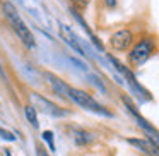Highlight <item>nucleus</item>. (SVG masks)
<instances>
[{
    "label": "nucleus",
    "mask_w": 159,
    "mask_h": 156,
    "mask_svg": "<svg viewBox=\"0 0 159 156\" xmlns=\"http://www.w3.org/2000/svg\"><path fill=\"white\" fill-rule=\"evenodd\" d=\"M29 96H31V100L34 101V103L39 105V110L45 111V113L48 115H55V117H60V115H65V110H62L60 106H57L55 103H52V101H48L46 98L39 96L38 93H29Z\"/></svg>",
    "instance_id": "7"
},
{
    "label": "nucleus",
    "mask_w": 159,
    "mask_h": 156,
    "mask_svg": "<svg viewBox=\"0 0 159 156\" xmlns=\"http://www.w3.org/2000/svg\"><path fill=\"white\" fill-rule=\"evenodd\" d=\"M74 139H75V142L79 146H86V144H89V142L94 139V135L91 134V132H87V130L77 129V130L74 132Z\"/></svg>",
    "instance_id": "10"
},
{
    "label": "nucleus",
    "mask_w": 159,
    "mask_h": 156,
    "mask_svg": "<svg viewBox=\"0 0 159 156\" xmlns=\"http://www.w3.org/2000/svg\"><path fill=\"white\" fill-rule=\"evenodd\" d=\"M69 100H72L75 105H79L80 108H86L89 111H94V113H99V115H106V117H111V111H108L106 108L103 106L101 103H98L89 93L79 89V87H72L70 86L69 89Z\"/></svg>",
    "instance_id": "3"
},
{
    "label": "nucleus",
    "mask_w": 159,
    "mask_h": 156,
    "mask_svg": "<svg viewBox=\"0 0 159 156\" xmlns=\"http://www.w3.org/2000/svg\"><path fill=\"white\" fill-rule=\"evenodd\" d=\"M75 2H77V5H79V7H86V4L89 2V0H75Z\"/></svg>",
    "instance_id": "15"
},
{
    "label": "nucleus",
    "mask_w": 159,
    "mask_h": 156,
    "mask_svg": "<svg viewBox=\"0 0 159 156\" xmlns=\"http://www.w3.org/2000/svg\"><path fill=\"white\" fill-rule=\"evenodd\" d=\"M2 12H4V16L7 17L9 24L12 26V29L16 31V35L21 38V41L24 43L26 46H29V48H34L36 46L34 35H33V31L29 29V26L24 22V19L21 17L17 9H16L11 2H4V4H2Z\"/></svg>",
    "instance_id": "1"
},
{
    "label": "nucleus",
    "mask_w": 159,
    "mask_h": 156,
    "mask_svg": "<svg viewBox=\"0 0 159 156\" xmlns=\"http://www.w3.org/2000/svg\"><path fill=\"white\" fill-rule=\"evenodd\" d=\"M60 36H62V40L65 43H69L70 46H72L74 50H75L77 53H80V55H86L84 53V50H82V46H80V43H79V40H77V36L72 33V29H69L67 26H63V24H60Z\"/></svg>",
    "instance_id": "9"
},
{
    "label": "nucleus",
    "mask_w": 159,
    "mask_h": 156,
    "mask_svg": "<svg viewBox=\"0 0 159 156\" xmlns=\"http://www.w3.org/2000/svg\"><path fill=\"white\" fill-rule=\"evenodd\" d=\"M43 139L48 142L50 151H55V139H53V132L52 130H45V132H43Z\"/></svg>",
    "instance_id": "12"
},
{
    "label": "nucleus",
    "mask_w": 159,
    "mask_h": 156,
    "mask_svg": "<svg viewBox=\"0 0 159 156\" xmlns=\"http://www.w3.org/2000/svg\"><path fill=\"white\" fill-rule=\"evenodd\" d=\"M24 115L33 127H38V115H36V108L33 105H26L24 106Z\"/></svg>",
    "instance_id": "11"
},
{
    "label": "nucleus",
    "mask_w": 159,
    "mask_h": 156,
    "mask_svg": "<svg viewBox=\"0 0 159 156\" xmlns=\"http://www.w3.org/2000/svg\"><path fill=\"white\" fill-rule=\"evenodd\" d=\"M0 137H4L5 141H16V135L9 130H4V129H0Z\"/></svg>",
    "instance_id": "13"
},
{
    "label": "nucleus",
    "mask_w": 159,
    "mask_h": 156,
    "mask_svg": "<svg viewBox=\"0 0 159 156\" xmlns=\"http://www.w3.org/2000/svg\"><path fill=\"white\" fill-rule=\"evenodd\" d=\"M0 76H2V77H5V74H4V69H2V65H0Z\"/></svg>",
    "instance_id": "16"
},
{
    "label": "nucleus",
    "mask_w": 159,
    "mask_h": 156,
    "mask_svg": "<svg viewBox=\"0 0 159 156\" xmlns=\"http://www.w3.org/2000/svg\"><path fill=\"white\" fill-rule=\"evenodd\" d=\"M5 154H7V156H12V154H11V153H9V151H7V153H5Z\"/></svg>",
    "instance_id": "17"
},
{
    "label": "nucleus",
    "mask_w": 159,
    "mask_h": 156,
    "mask_svg": "<svg viewBox=\"0 0 159 156\" xmlns=\"http://www.w3.org/2000/svg\"><path fill=\"white\" fill-rule=\"evenodd\" d=\"M128 144L135 146L139 151H142L144 154H147V156H159L157 148H156L149 139H134V137H130L128 139Z\"/></svg>",
    "instance_id": "8"
},
{
    "label": "nucleus",
    "mask_w": 159,
    "mask_h": 156,
    "mask_svg": "<svg viewBox=\"0 0 159 156\" xmlns=\"http://www.w3.org/2000/svg\"><path fill=\"white\" fill-rule=\"evenodd\" d=\"M157 50V45H156V40L152 36H142L139 38L134 45L128 50V64L130 67H140L151 59L152 55Z\"/></svg>",
    "instance_id": "2"
},
{
    "label": "nucleus",
    "mask_w": 159,
    "mask_h": 156,
    "mask_svg": "<svg viewBox=\"0 0 159 156\" xmlns=\"http://www.w3.org/2000/svg\"><path fill=\"white\" fill-rule=\"evenodd\" d=\"M123 101H125V103H127V106H128V110H130L132 111V115H134V117H135V120H137V124H139V127H142V129H144V132H145V134H147L149 135V141H151L152 142V144H154L156 146V148H157V151H159V132L157 130H156V129L154 127H152V125L151 124H149V122L147 120H145V118H142L140 117V115H139L137 113V111H135V108L134 106H132V103H130V101H128L127 100V98H123Z\"/></svg>",
    "instance_id": "5"
},
{
    "label": "nucleus",
    "mask_w": 159,
    "mask_h": 156,
    "mask_svg": "<svg viewBox=\"0 0 159 156\" xmlns=\"http://www.w3.org/2000/svg\"><path fill=\"white\" fill-rule=\"evenodd\" d=\"M43 77L46 79L48 86L53 89V93H55V94H58V96H62V98H69V89H70V86L65 83V81H62L58 76L48 72V70H45V72H43Z\"/></svg>",
    "instance_id": "6"
},
{
    "label": "nucleus",
    "mask_w": 159,
    "mask_h": 156,
    "mask_svg": "<svg viewBox=\"0 0 159 156\" xmlns=\"http://www.w3.org/2000/svg\"><path fill=\"white\" fill-rule=\"evenodd\" d=\"M36 156H48V153H46V149L43 148L41 144L36 146Z\"/></svg>",
    "instance_id": "14"
},
{
    "label": "nucleus",
    "mask_w": 159,
    "mask_h": 156,
    "mask_svg": "<svg viewBox=\"0 0 159 156\" xmlns=\"http://www.w3.org/2000/svg\"><path fill=\"white\" fill-rule=\"evenodd\" d=\"M132 45H134V33L127 28L118 29L110 36V46L115 52H127Z\"/></svg>",
    "instance_id": "4"
}]
</instances>
